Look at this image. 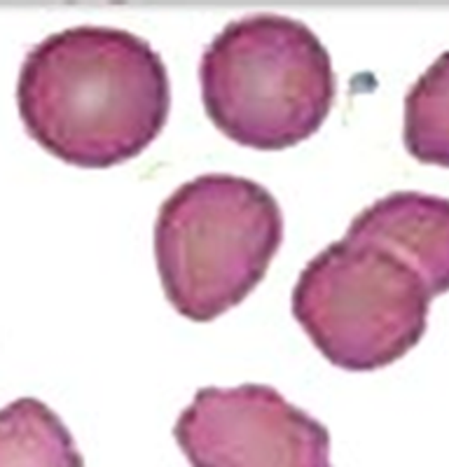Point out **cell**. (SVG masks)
Segmentation results:
<instances>
[{
  "label": "cell",
  "mask_w": 449,
  "mask_h": 467,
  "mask_svg": "<svg viewBox=\"0 0 449 467\" xmlns=\"http://www.w3.org/2000/svg\"><path fill=\"white\" fill-rule=\"evenodd\" d=\"M16 106L28 136L57 160L110 169L160 136L172 85L160 54L136 33L73 26L26 54Z\"/></svg>",
  "instance_id": "obj_1"
},
{
  "label": "cell",
  "mask_w": 449,
  "mask_h": 467,
  "mask_svg": "<svg viewBox=\"0 0 449 467\" xmlns=\"http://www.w3.org/2000/svg\"><path fill=\"white\" fill-rule=\"evenodd\" d=\"M0 467H85L59 414L36 398L0 409Z\"/></svg>",
  "instance_id": "obj_7"
},
{
  "label": "cell",
  "mask_w": 449,
  "mask_h": 467,
  "mask_svg": "<svg viewBox=\"0 0 449 467\" xmlns=\"http://www.w3.org/2000/svg\"><path fill=\"white\" fill-rule=\"evenodd\" d=\"M347 236L401 257L422 276L431 297L449 290V199L391 192L351 220Z\"/></svg>",
  "instance_id": "obj_6"
},
{
  "label": "cell",
  "mask_w": 449,
  "mask_h": 467,
  "mask_svg": "<svg viewBox=\"0 0 449 467\" xmlns=\"http://www.w3.org/2000/svg\"><path fill=\"white\" fill-rule=\"evenodd\" d=\"M193 467H332L330 432L277 388H199L173 425Z\"/></svg>",
  "instance_id": "obj_5"
},
{
  "label": "cell",
  "mask_w": 449,
  "mask_h": 467,
  "mask_svg": "<svg viewBox=\"0 0 449 467\" xmlns=\"http://www.w3.org/2000/svg\"><path fill=\"white\" fill-rule=\"evenodd\" d=\"M199 82L211 122L256 150H286L314 136L337 91L321 37L284 15L227 24L204 49Z\"/></svg>",
  "instance_id": "obj_2"
},
{
  "label": "cell",
  "mask_w": 449,
  "mask_h": 467,
  "mask_svg": "<svg viewBox=\"0 0 449 467\" xmlns=\"http://www.w3.org/2000/svg\"><path fill=\"white\" fill-rule=\"evenodd\" d=\"M402 140L417 161L449 169V52L440 54L407 91Z\"/></svg>",
  "instance_id": "obj_8"
},
{
  "label": "cell",
  "mask_w": 449,
  "mask_h": 467,
  "mask_svg": "<svg viewBox=\"0 0 449 467\" xmlns=\"http://www.w3.org/2000/svg\"><path fill=\"white\" fill-rule=\"evenodd\" d=\"M284 241V213L260 182L204 173L164 199L155 262L166 299L194 323L235 308L265 278Z\"/></svg>",
  "instance_id": "obj_3"
},
{
  "label": "cell",
  "mask_w": 449,
  "mask_h": 467,
  "mask_svg": "<svg viewBox=\"0 0 449 467\" xmlns=\"http://www.w3.org/2000/svg\"><path fill=\"white\" fill-rule=\"evenodd\" d=\"M431 299L422 276L401 257L344 236L302 269L293 316L332 365L372 372L422 341Z\"/></svg>",
  "instance_id": "obj_4"
}]
</instances>
